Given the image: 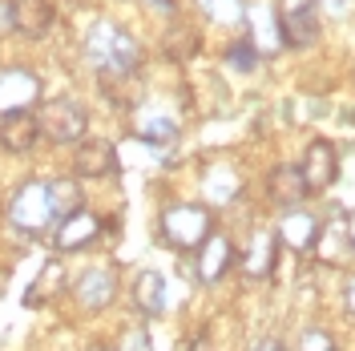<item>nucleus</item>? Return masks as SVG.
<instances>
[{"instance_id":"f257e3e1","label":"nucleus","mask_w":355,"mask_h":351,"mask_svg":"<svg viewBox=\"0 0 355 351\" xmlns=\"http://www.w3.org/2000/svg\"><path fill=\"white\" fill-rule=\"evenodd\" d=\"M85 49L93 57V65L101 73H110V77H133L141 69V44L133 41L121 24H110V21L93 24Z\"/></svg>"},{"instance_id":"f03ea898","label":"nucleus","mask_w":355,"mask_h":351,"mask_svg":"<svg viewBox=\"0 0 355 351\" xmlns=\"http://www.w3.org/2000/svg\"><path fill=\"white\" fill-rule=\"evenodd\" d=\"M214 234V214L198 202H178L162 210V239L174 250H198Z\"/></svg>"},{"instance_id":"7ed1b4c3","label":"nucleus","mask_w":355,"mask_h":351,"mask_svg":"<svg viewBox=\"0 0 355 351\" xmlns=\"http://www.w3.org/2000/svg\"><path fill=\"white\" fill-rule=\"evenodd\" d=\"M8 222L21 234H49L57 226V210H53V194L49 182H24L8 202Z\"/></svg>"},{"instance_id":"20e7f679","label":"nucleus","mask_w":355,"mask_h":351,"mask_svg":"<svg viewBox=\"0 0 355 351\" xmlns=\"http://www.w3.org/2000/svg\"><path fill=\"white\" fill-rule=\"evenodd\" d=\"M37 121H41V133L57 146H73L89 130V113L77 97H49L37 113Z\"/></svg>"},{"instance_id":"39448f33","label":"nucleus","mask_w":355,"mask_h":351,"mask_svg":"<svg viewBox=\"0 0 355 351\" xmlns=\"http://www.w3.org/2000/svg\"><path fill=\"white\" fill-rule=\"evenodd\" d=\"M279 33H283V44L291 49H307L319 37V17H315V0H279Z\"/></svg>"},{"instance_id":"423d86ee","label":"nucleus","mask_w":355,"mask_h":351,"mask_svg":"<svg viewBox=\"0 0 355 351\" xmlns=\"http://www.w3.org/2000/svg\"><path fill=\"white\" fill-rule=\"evenodd\" d=\"M41 101V77L24 65L0 69V117L4 113H28V105Z\"/></svg>"},{"instance_id":"0eeeda50","label":"nucleus","mask_w":355,"mask_h":351,"mask_svg":"<svg viewBox=\"0 0 355 351\" xmlns=\"http://www.w3.org/2000/svg\"><path fill=\"white\" fill-rule=\"evenodd\" d=\"M299 170H303V182H307L311 194H319V190H331L335 178H339V150H335L327 137H315L307 150H303Z\"/></svg>"},{"instance_id":"6e6552de","label":"nucleus","mask_w":355,"mask_h":351,"mask_svg":"<svg viewBox=\"0 0 355 351\" xmlns=\"http://www.w3.org/2000/svg\"><path fill=\"white\" fill-rule=\"evenodd\" d=\"M121 170L117 162V146L105 137H81L73 150V174L77 178H113Z\"/></svg>"},{"instance_id":"1a4fd4ad","label":"nucleus","mask_w":355,"mask_h":351,"mask_svg":"<svg viewBox=\"0 0 355 351\" xmlns=\"http://www.w3.org/2000/svg\"><path fill=\"white\" fill-rule=\"evenodd\" d=\"M275 239H279V246H287L295 255H307V250H315L319 239H323V222L315 219L311 210H299V206H295V210H287V214L279 219Z\"/></svg>"},{"instance_id":"9d476101","label":"nucleus","mask_w":355,"mask_h":351,"mask_svg":"<svg viewBox=\"0 0 355 351\" xmlns=\"http://www.w3.org/2000/svg\"><path fill=\"white\" fill-rule=\"evenodd\" d=\"M73 295H77V303H81L85 311L110 307L113 295H117V275H113L110 266H93V271H85V275H77Z\"/></svg>"},{"instance_id":"9b49d317","label":"nucleus","mask_w":355,"mask_h":351,"mask_svg":"<svg viewBox=\"0 0 355 351\" xmlns=\"http://www.w3.org/2000/svg\"><path fill=\"white\" fill-rule=\"evenodd\" d=\"M97 234H101V219L89 210H77V214H69L53 226V246L57 250H85Z\"/></svg>"},{"instance_id":"f8f14e48","label":"nucleus","mask_w":355,"mask_h":351,"mask_svg":"<svg viewBox=\"0 0 355 351\" xmlns=\"http://www.w3.org/2000/svg\"><path fill=\"white\" fill-rule=\"evenodd\" d=\"M234 259H239L234 242L226 239V234H210V239L198 246V279L202 283H218L222 275L234 266Z\"/></svg>"},{"instance_id":"ddd939ff","label":"nucleus","mask_w":355,"mask_h":351,"mask_svg":"<svg viewBox=\"0 0 355 351\" xmlns=\"http://www.w3.org/2000/svg\"><path fill=\"white\" fill-rule=\"evenodd\" d=\"M41 137V121L33 113H4L0 117V150L8 154H28Z\"/></svg>"},{"instance_id":"4468645a","label":"nucleus","mask_w":355,"mask_h":351,"mask_svg":"<svg viewBox=\"0 0 355 351\" xmlns=\"http://www.w3.org/2000/svg\"><path fill=\"white\" fill-rule=\"evenodd\" d=\"M57 21L53 0H12V28L21 37H49V28Z\"/></svg>"},{"instance_id":"2eb2a0df","label":"nucleus","mask_w":355,"mask_h":351,"mask_svg":"<svg viewBox=\"0 0 355 351\" xmlns=\"http://www.w3.org/2000/svg\"><path fill=\"white\" fill-rule=\"evenodd\" d=\"M266 194H270V202L295 210L311 190H307V182H303V170H299V166H275L270 178H266Z\"/></svg>"},{"instance_id":"dca6fc26","label":"nucleus","mask_w":355,"mask_h":351,"mask_svg":"<svg viewBox=\"0 0 355 351\" xmlns=\"http://www.w3.org/2000/svg\"><path fill=\"white\" fill-rule=\"evenodd\" d=\"M130 299L141 315H162L166 311V279L157 271H137V279L130 283Z\"/></svg>"},{"instance_id":"f3484780","label":"nucleus","mask_w":355,"mask_h":351,"mask_svg":"<svg viewBox=\"0 0 355 351\" xmlns=\"http://www.w3.org/2000/svg\"><path fill=\"white\" fill-rule=\"evenodd\" d=\"M275 255H279V239L266 234V230L254 234V242H250V250H246V259H243L246 279H266L275 271Z\"/></svg>"},{"instance_id":"a211bd4d","label":"nucleus","mask_w":355,"mask_h":351,"mask_svg":"<svg viewBox=\"0 0 355 351\" xmlns=\"http://www.w3.org/2000/svg\"><path fill=\"white\" fill-rule=\"evenodd\" d=\"M49 194H53V210H57V222L69 219V214H77V210H85L81 202V182H73V178H57V182H49Z\"/></svg>"},{"instance_id":"6ab92c4d","label":"nucleus","mask_w":355,"mask_h":351,"mask_svg":"<svg viewBox=\"0 0 355 351\" xmlns=\"http://www.w3.org/2000/svg\"><path fill=\"white\" fill-rule=\"evenodd\" d=\"M137 133L146 137V142H154V146H170L178 137V121L174 117H166V113H137Z\"/></svg>"},{"instance_id":"aec40b11","label":"nucleus","mask_w":355,"mask_h":351,"mask_svg":"<svg viewBox=\"0 0 355 351\" xmlns=\"http://www.w3.org/2000/svg\"><path fill=\"white\" fill-rule=\"evenodd\" d=\"M198 8L218 24H243L246 21V0H198Z\"/></svg>"},{"instance_id":"412c9836","label":"nucleus","mask_w":355,"mask_h":351,"mask_svg":"<svg viewBox=\"0 0 355 351\" xmlns=\"http://www.w3.org/2000/svg\"><path fill=\"white\" fill-rule=\"evenodd\" d=\"M198 33L190 28V24H178L174 33H166V53L174 57V61H190L194 53H198Z\"/></svg>"},{"instance_id":"4be33fe9","label":"nucleus","mask_w":355,"mask_h":351,"mask_svg":"<svg viewBox=\"0 0 355 351\" xmlns=\"http://www.w3.org/2000/svg\"><path fill=\"white\" fill-rule=\"evenodd\" d=\"M226 61L239 69V73H250V69L259 65V44L250 41V37H243V41H234L230 49H226Z\"/></svg>"},{"instance_id":"5701e85b","label":"nucleus","mask_w":355,"mask_h":351,"mask_svg":"<svg viewBox=\"0 0 355 351\" xmlns=\"http://www.w3.org/2000/svg\"><path fill=\"white\" fill-rule=\"evenodd\" d=\"M299 351H339V343L323 327H307L299 335Z\"/></svg>"},{"instance_id":"b1692460","label":"nucleus","mask_w":355,"mask_h":351,"mask_svg":"<svg viewBox=\"0 0 355 351\" xmlns=\"http://www.w3.org/2000/svg\"><path fill=\"white\" fill-rule=\"evenodd\" d=\"M125 351H150L146 331H130V335H125Z\"/></svg>"},{"instance_id":"393cba45","label":"nucleus","mask_w":355,"mask_h":351,"mask_svg":"<svg viewBox=\"0 0 355 351\" xmlns=\"http://www.w3.org/2000/svg\"><path fill=\"white\" fill-rule=\"evenodd\" d=\"M146 8L157 17H174V0H146Z\"/></svg>"},{"instance_id":"a878e982","label":"nucleus","mask_w":355,"mask_h":351,"mask_svg":"<svg viewBox=\"0 0 355 351\" xmlns=\"http://www.w3.org/2000/svg\"><path fill=\"white\" fill-rule=\"evenodd\" d=\"M8 28H12V4H8V0H0V37H4Z\"/></svg>"},{"instance_id":"bb28decb","label":"nucleus","mask_w":355,"mask_h":351,"mask_svg":"<svg viewBox=\"0 0 355 351\" xmlns=\"http://www.w3.org/2000/svg\"><path fill=\"white\" fill-rule=\"evenodd\" d=\"M343 303H347V311L355 315V275L347 279V286H343Z\"/></svg>"},{"instance_id":"cd10ccee","label":"nucleus","mask_w":355,"mask_h":351,"mask_svg":"<svg viewBox=\"0 0 355 351\" xmlns=\"http://www.w3.org/2000/svg\"><path fill=\"white\" fill-rule=\"evenodd\" d=\"M254 351H287V348H283L279 339H259V343H254Z\"/></svg>"},{"instance_id":"c85d7f7f","label":"nucleus","mask_w":355,"mask_h":351,"mask_svg":"<svg viewBox=\"0 0 355 351\" xmlns=\"http://www.w3.org/2000/svg\"><path fill=\"white\" fill-rule=\"evenodd\" d=\"M347 246H352V250H355V222H352V226H347Z\"/></svg>"},{"instance_id":"c756f323","label":"nucleus","mask_w":355,"mask_h":351,"mask_svg":"<svg viewBox=\"0 0 355 351\" xmlns=\"http://www.w3.org/2000/svg\"><path fill=\"white\" fill-rule=\"evenodd\" d=\"M93 351H101V348H93Z\"/></svg>"}]
</instances>
